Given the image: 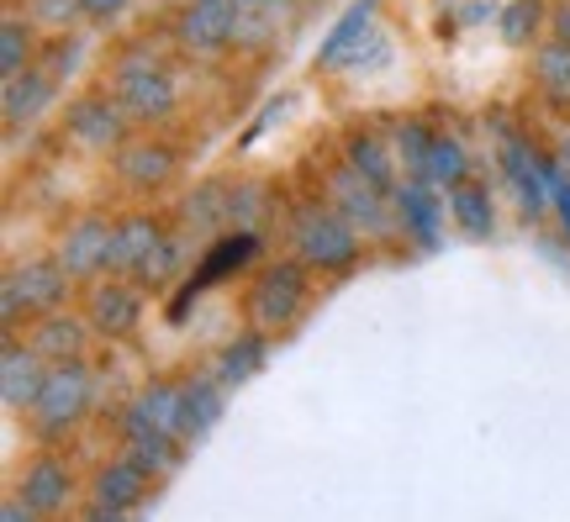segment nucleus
Returning a JSON list of instances; mask_svg holds the SVG:
<instances>
[{
  "mask_svg": "<svg viewBox=\"0 0 570 522\" xmlns=\"http://www.w3.org/2000/svg\"><path fill=\"white\" fill-rule=\"evenodd\" d=\"M90 396H96V375H90L85 360L48 364L42 396L32 402V433L38 439H69L85 422V412H90Z\"/></svg>",
  "mask_w": 570,
  "mask_h": 522,
  "instance_id": "obj_1",
  "label": "nucleus"
},
{
  "mask_svg": "<svg viewBox=\"0 0 570 522\" xmlns=\"http://www.w3.org/2000/svg\"><path fill=\"white\" fill-rule=\"evenodd\" d=\"M291 248L312 269H344L360 254V227L338 206H306L296 227H291Z\"/></svg>",
  "mask_w": 570,
  "mask_h": 522,
  "instance_id": "obj_2",
  "label": "nucleus"
},
{
  "mask_svg": "<svg viewBox=\"0 0 570 522\" xmlns=\"http://www.w3.org/2000/svg\"><path fill=\"white\" fill-rule=\"evenodd\" d=\"M302 306H306L302 264H269L265 275L254 280V290H248V312H254V322H259L265 333L291 327V322L302 317Z\"/></svg>",
  "mask_w": 570,
  "mask_h": 522,
  "instance_id": "obj_3",
  "label": "nucleus"
},
{
  "mask_svg": "<svg viewBox=\"0 0 570 522\" xmlns=\"http://www.w3.org/2000/svg\"><path fill=\"white\" fill-rule=\"evenodd\" d=\"M63 296H69V269L59 259L53 264L32 259V264H21V269H11L0 306H6V322H17L21 312H59Z\"/></svg>",
  "mask_w": 570,
  "mask_h": 522,
  "instance_id": "obj_4",
  "label": "nucleus"
},
{
  "mask_svg": "<svg viewBox=\"0 0 570 522\" xmlns=\"http://www.w3.org/2000/svg\"><path fill=\"white\" fill-rule=\"evenodd\" d=\"M117 96H122V106L138 121H154L175 106V85H169V75L154 63V53L138 48V53H127V59L117 63Z\"/></svg>",
  "mask_w": 570,
  "mask_h": 522,
  "instance_id": "obj_5",
  "label": "nucleus"
},
{
  "mask_svg": "<svg viewBox=\"0 0 570 522\" xmlns=\"http://www.w3.org/2000/svg\"><path fill=\"white\" fill-rule=\"evenodd\" d=\"M381 190H386V185L365 180L354 164H344V169L333 175V206H338L354 227H365L370 238H386V233H391V206H386V196H381Z\"/></svg>",
  "mask_w": 570,
  "mask_h": 522,
  "instance_id": "obj_6",
  "label": "nucleus"
},
{
  "mask_svg": "<svg viewBox=\"0 0 570 522\" xmlns=\"http://www.w3.org/2000/svg\"><path fill=\"white\" fill-rule=\"evenodd\" d=\"M238 21H244V0H190L180 42L190 53H217L223 42H238Z\"/></svg>",
  "mask_w": 570,
  "mask_h": 522,
  "instance_id": "obj_7",
  "label": "nucleus"
},
{
  "mask_svg": "<svg viewBox=\"0 0 570 522\" xmlns=\"http://www.w3.org/2000/svg\"><path fill=\"white\" fill-rule=\"evenodd\" d=\"M142 317V290L138 280H106L90 290V306H85V322L96 327V333H106V338H122V333H132Z\"/></svg>",
  "mask_w": 570,
  "mask_h": 522,
  "instance_id": "obj_8",
  "label": "nucleus"
},
{
  "mask_svg": "<svg viewBox=\"0 0 570 522\" xmlns=\"http://www.w3.org/2000/svg\"><path fill=\"white\" fill-rule=\"evenodd\" d=\"M17 496H27V506L42 512V518H59V512H69V502H75V475H69V464H63L59 454H42V460L27 464Z\"/></svg>",
  "mask_w": 570,
  "mask_h": 522,
  "instance_id": "obj_9",
  "label": "nucleus"
},
{
  "mask_svg": "<svg viewBox=\"0 0 570 522\" xmlns=\"http://www.w3.org/2000/svg\"><path fill=\"white\" fill-rule=\"evenodd\" d=\"M254 254H259V233H227L223 243H217V248H212V254H206V264L202 269H196V275H190V280H185V296L175 306H169V317L180 322L185 312H190V302H196V296H202L206 285L212 280H223V275H233V269H238V264H248L254 259Z\"/></svg>",
  "mask_w": 570,
  "mask_h": 522,
  "instance_id": "obj_10",
  "label": "nucleus"
},
{
  "mask_svg": "<svg viewBox=\"0 0 570 522\" xmlns=\"http://www.w3.org/2000/svg\"><path fill=\"white\" fill-rule=\"evenodd\" d=\"M48 381V360H42L32 343H6V360H0V396L11 412H32V402L42 396Z\"/></svg>",
  "mask_w": 570,
  "mask_h": 522,
  "instance_id": "obj_11",
  "label": "nucleus"
},
{
  "mask_svg": "<svg viewBox=\"0 0 570 522\" xmlns=\"http://www.w3.org/2000/svg\"><path fill=\"white\" fill-rule=\"evenodd\" d=\"M111 221L101 217H85L75 221L69 233H63L59 243V264L69 269V280H85V275H96V269H106V259H111Z\"/></svg>",
  "mask_w": 570,
  "mask_h": 522,
  "instance_id": "obj_12",
  "label": "nucleus"
},
{
  "mask_svg": "<svg viewBox=\"0 0 570 522\" xmlns=\"http://www.w3.org/2000/svg\"><path fill=\"white\" fill-rule=\"evenodd\" d=\"M223 396H227V385L217 375H196V381L180 385V443H202L217 427Z\"/></svg>",
  "mask_w": 570,
  "mask_h": 522,
  "instance_id": "obj_13",
  "label": "nucleus"
},
{
  "mask_svg": "<svg viewBox=\"0 0 570 522\" xmlns=\"http://www.w3.org/2000/svg\"><path fill=\"white\" fill-rule=\"evenodd\" d=\"M148 470L142 464H132L122 454V460H106L101 470H96V481H90V502H106V506H127V512H138L142 496H148Z\"/></svg>",
  "mask_w": 570,
  "mask_h": 522,
  "instance_id": "obj_14",
  "label": "nucleus"
},
{
  "mask_svg": "<svg viewBox=\"0 0 570 522\" xmlns=\"http://www.w3.org/2000/svg\"><path fill=\"white\" fill-rule=\"evenodd\" d=\"M132 427H159V433L180 439V385H169V381L142 385L138 396H132V406L122 412V433H132Z\"/></svg>",
  "mask_w": 570,
  "mask_h": 522,
  "instance_id": "obj_15",
  "label": "nucleus"
},
{
  "mask_svg": "<svg viewBox=\"0 0 570 522\" xmlns=\"http://www.w3.org/2000/svg\"><path fill=\"white\" fill-rule=\"evenodd\" d=\"M122 106H111L106 96H90V101L69 106V132L85 142V148H111L122 142Z\"/></svg>",
  "mask_w": 570,
  "mask_h": 522,
  "instance_id": "obj_16",
  "label": "nucleus"
},
{
  "mask_svg": "<svg viewBox=\"0 0 570 522\" xmlns=\"http://www.w3.org/2000/svg\"><path fill=\"white\" fill-rule=\"evenodd\" d=\"M164 243V233L154 227L148 217H127L117 221V233H111V259H106V269H117V275H138L142 264H148V254Z\"/></svg>",
  "mask_w": 570,
  "mask_h": 522,
  "instance_id": "obj_17",
  "label": "nucleus"
},
{
  "mask_svg": "<svg viewBox=\"0 0 570 522\" xmlns=\"http://www.w3.org/2000/svg\"><path fill=\"white\" fill-rule=\"evenodd\" d=\"M85 333H96V327L80 322V317H63V312H42V322L32 327V338L27 343H32L48 364H63V360H80Z\"/></svg>",
  "mask_w": 570,
  "mask_h": 522,
  "instance_id": "obj_18",
  "label": "nucleus"
},
{
  "mask_svg": "<svg viewBox=\"0 0 570 522\" xmlns=\"http://www.w3.org/2000/svg\"><path fill=\"white\" fill-rule=\"evenodd\" d=\"M53 101V75L42 69H21V75H6V121H38Z\"/></svg>",
  "mask_w": 570,
  "mask_h": 522,
  "instance_id": "obj_19",
  "label": "nucleus"
},
{
  "mask_svg": "<svg viewBox=\"0 0 570 522\" xmlns=\"http://www.w3.org/2000/svg\"><path fill=\"white\" fill-rule=\"evenodd\" d=\"M265 360H269V343H265V333H238V338L227 343L223 354H217V364H212V375L233 391V385H244V381H254L259 370H265Z\"/></svg>",
  "mask_w": 570,
  "mask_h": 522,
  "instance_id": "obj_20",
  "label": "nucleus"
},
{
  "mask_svg": "<svg viewBox=\"0 0 570 522\" xmlns=\"http://www.w3.org/2000/svg\"><path fill=\"white\" fill-rule=\"evenodd\" d=\"M122 454L132 464H142L148 475H169L175 464H180V439L175 433H159V427H132V433H122Z\"/></svg>",
  "mask_w": 570,
  "mask_h": 522,
  "instance_id": "obj_21",
  "label": "nucleus"
},
{
  "mask_svg": "<svg viewBox=\"0 0 570 522\" xmlns=\"http://www.w3.org/2000/svg\"><path fill=\"white\" fill-rule=\"evenodd\" d=\"M169 169H175V154L159 148V142H132L122 148V159H117V175H122L132 190H154V185L169 180Z\"/></svg>",
  "mask_w": 570,
  "mask_h": 522,
  "instance_id": "obj_22",
  "label": "nucleus"
},
{
  "mask_svg": "<svg viewBox=\"0 0 570 522\" xmlns=\"http://www.w3.org/2000/svg\"><path fill=\"white\" fill-rule=\"evenodd\" d=\"M439 217H444V206L433 201L423 185H402V190H396V221H402V233H412L423 248L439 243Z\"/></svg>",
  "mask_w": 570,
  "mask_h": 522,
  "instance_id": "obj_23",
  "label": "nucleus"
},
{
  "mask_svg": "<svg viewBox=\"0 0 570 522\" xmlns=\"http://www.w3.org/2000/svg\"><path fill=\"white\" fill-rule=\"evenodd\" d=\"M370 17H375V0H360V6H348L344 17H338V27H333V38L323 42V53H317V63H327V69H344L348 53L365 42V27Z\"/></svg>",
  "mask_w": 570,
  "mask_h": 522,
  "instance_id": "obj_24",
  "label": "nucleus"
},
{
  "mask_svg": "<svg viewBox=\"0 0 570 522\" xmlns=\"http://www.w3.org/2000/svg\"><path fill=\"white\" fill-rule=\"evenodd\" d=\"M533 80L544 90V101L570 106V42L550 38L539 53H533Z\"/></svg>",
  "mask_w": 570,
  "mask_h": 522,
  "instance_id": "obj_25",
  "label": "nucleus"
},
{
  "mask_svg": "<svg viewBox=\"0 0 570 522\" xmlns=\"http://www.w3.org/2000/svg\"><path fill=\"white\" fill-rule=\"evenodd\" d=\"M185 221L196 227V233H217L223 221H233V185H196L190 196H185Z\"/></svg>",
  "mask_w": 570,
  "mask_h": 522,
  "instance_id": "obj_26",
  "label": "nucleus"
},
{
  "mask_svg": "<svg viewBox=\"0 0 570 522\" xmlns=\"http://www.w3.org/2000/svg\"><path fill=\"white\" fill-rule=\"evenodd\" d=\"M449 217L460 221L470 238H491V227H497V217H491V196L470 180L449 190Z\"/></svg>",
  "mask_w": 570,
  "mask_h": 522,
  "instance_id": "obj_27",
  "label": "nucleus"
},
{
  "mask_svg": "<svg viewBox=\"0 0 570 522\" xmlns=\"http://www.w3.org/2000/svg\"><path fill=\"white\" fill-rule=\"evenodd\" d=\"M465 175H470V159H465V148H460V138H433V154H428L423 180L454 190V185H465Z\"/></svg>",
  "mask_w": 570,
  "mask_h": 522,
  "instance_id": "obj_28",
  "label": "nucleus"
},
{
  "mask_svg": "<svg viewBox=\"0 0 570 522\" xmlns=\"http://www.w3.org/2000/svg\"><path fill=\"white\" fill-rule=\"evenodd\" d=\"M348 164L365 175V180H375V185H391V154H386V142L381 138H348Z\"/></svg>",
  "mask_w": 570,
  "mask_h": 522,
  "instance_id": "obj_29",
  "label": "nucleus"
},
{
  "mask_svg": "<svg viewBox=\"0 0 570 522\" xmlns=\"http://www.w3.org/2000/svg\"><path fill=\"white\" fill-rule=\"evenodd\" d=\"M544 27V6L539 0H512V6H502V38L508 42H533V32Z\"/></svg>",
  "mask_w": 570,
  "mask_h": 522,
  "instance_id": "obj_30",
  "label": "nucleus"
},
{
  "mask_svg": "<svg viewBox=\"0 0 570 522\" xmlns=\"http://www.w3.org/2000/svg\"><path fill=\"white\" fill-rule=\"evenodd\" d=\"M391 142H396V159L407 164L412 175H423V169H428V154H433V132H428L423 121H402Z\"/></svg>",
  "mask_w": 570,
  "mask_h": 522,
  "instance_id": "obj_31",
  "label": "nucleus"
},
{
  "mask_svg": "<svg viewBox=\"0 0 570 522\" xmlns=\"http://www.w3.org/2000/svg\"><path fill=\"white\" fill-rule=\"evenodd\" d=\"M0 63H6V75H21L27 59H32V21L21 17H6V32H0Z\"/></svg>",
  "mask_w": 570,
  "mask_h": 522,
  "instance_id": "obj_32",
  "label": "nucleus"
},
{
  "mask_svg": "<svg viewBox=\"0 0 570 522\" xmlns=\"http://www.w3.org/2000/svg\"><path fill=\"white\" fill-rule=\"evenodd\" d=\"M32 11L42 21H53V27H69V21L85 11V0H32Z\"/></svg>",
  "mask_w": 570,
  "mask_h": 522,
  "instance_id": "obj_33",
  "label": "nucleus"
},
{
  "mask_svg": "<svg viewBox=\"0 0 570 522\" xmlns=\"http://www.w3.org/2000/svg\"><path fill=\"white\" fill-rule=\"evenodd\" d=\"M0 522H42V512H32L27 496H6L0 502Z\"/></svg>",
  "mask_w": 570,
  "mask_h": 522,
  "instance_id": "obj_34",
  "label": "nucleus"
},
{
  "mask_svg": "<svg viewBox=\"0 0 570 522\" xmlns=\"http://www.w3.org/2000/svg\"><path fill=\"white\" fill-rule=\"evenodd\" d=\"M85 522H132L127 506H106V502H90L85 506Z\"/></svg>",
  "mask_w": 570,
  "mask_h": 522,
  "instance_id": "obj_35",
  "label": "nucleus"
},
{
  "mask_svg": "<svg viewBox=\"0 0 570 522\" xmlns=\"http://www.w3.org/2000/svg\"><path fill=\"white\" fill-rule=\"evenodd\" d=\"M127 0H85V17H96V21H111L117 11H122Z\"/></svg>",
  "mask_w": 570,
  "mask_h": 522,
  "instance_id": "obj_36",
  "label": "nucleus"
},
{
  "mask_svg": "<svg viewBox=\"0 0 570 522\" xmlns=\"http://www.w3.org/2000/svg\"><path fill=\"white\" fill-rule=\"evenodd\" d=\"M550 27H554V38H560V42H570V0H560V6H554Z\"/></svg>",
  "mask_w": 570,
  "mask_h": 522,
  "instance_id": "obj_37",
  "label": "nucleus"
},
{
  "mask_svg": "<svg viewBox=\"0 0 570 522\" xmlns=\"http://www.w3.org/2000/svg\"><path fill=\"white\" fill-rule=\"evenodd\" d=\"M554 206H560V221H566V233H570V180L566 175L554 180Z\"/></svg>",
  "mask_w": 570,
  "mask_h": 522,
  "instance_id": "obj_38",
  "label": "nucleus"
},
{
  "mask_svg": "<svg viewBox=\"0 0 570 522\" xmlns=\"http://www.w3.org/2000/svg\"><path fill=\"white\" fill-rule=\"evenodd\" d=\"M560 164H566V169H570V132H566V138H560Z\"/></svg>",
  "mask_w": 570,
  "mask_h": 522,
  "instance_id": "obj_39",
  "label": "nucleus"
},
{
  "mask_svg": "<svg viewBox=\"0 0 570 522\" xmlns=\"http://www.w3.org/2000/svg\"><path fill=\"white\" fill-rule=\"evenodd\" d=\"M244 6H254V0H244Z\"/></svg>",
  "mask_w": 570,
  "mask_h": 522,
  "instance_id": "obj_40",
  "label": "nucleus"
}]
</instances>
